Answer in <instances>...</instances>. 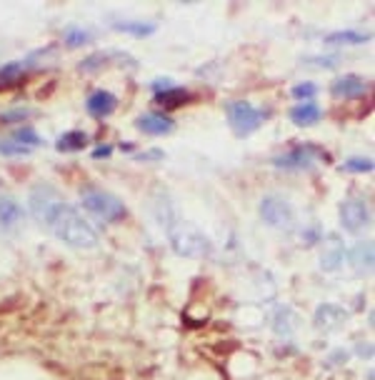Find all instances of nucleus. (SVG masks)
Here are the masks:
<instances>
[{"mask_svg":"<svg viewBox=\"0 0 375 380\" xmlns=\"http://www.w3.org/2000/svg\"><path fill=\"white\" fill-rule=\"evenodd\" d=\"M112 28L120 33H133V35H150V33H156V25L145 23V20H125V23H115Z\"/></svg>","mask_w":375,"mask_h":380,"instance_id":"nucleus-20","label":"nucleus"},{"mask_svg":"<svg viewBox=\"0 0 375 380\" xmlns=\"http://www.w3.org/2000/svg\"><path fill=\"white\" fill-rule=\"evenodd\" d=\"M318 160V150L312 145H300V148H293L283 153V156L273 158V165L285 170H308L312 168V163Z\"/></svg>","mask_w":375,"mask_h":380,"instance_id":"nucleus-6","label":"nucleus"},{"mask_svg":"<svg viewBox=\"0 0 375 380\" xmlns=\"http://www.w3.org/2000/svg\"><path fill=\"white\" fill-rule=\"evenodd\" d=\"M23 220H25L23 206L12 195H3L0 198V238L18 231L20 225H23Z\"/></svg>","mask_w":375,"mask_h":380,"instance_id":"nucleus-7","label":"nucleus"},{"mask_svg":"<svg viewBox=\"0 0 375 380\" xmlns=\"http://www.w3.org/2000/svg\"><path fill=\"white\" fill-rule=\"evenodd\" d=\"M28 208L33 218L48 228L60 243L78 250H90L98 245V233L70 203L62 200L53 185H35L28 195Z\"/></svg>","mask_w":375,"mask_h":380,"instance_id":"nucleus-1","label":"nucleus"},{"mask_svg":"<svg viewBox=\"0 0 375 380\" xmlns=\"http://www.w3.org/2000/svg\"><path fill=\"white\" fill-rule=\"evenodd\" d=\"M290 120L300 128H306V125H315L320 120V108L315 103H300L290 110Z\"/></svg>","mask_w":375,"mask_h":380,"instance_id":"nucleus-16","label":"nucleus"},{"mask_svg":"<svg viewBox=\"0 0 375 380\" xmlns=\"http://www.w3.org/2000/svg\"><path fill=\"white\" fill-rule=\"evenodd\" d=\"M150 158H162L160 150H150V153H143V156L138 158V160H150Z\"/></svg>","mask_w":375,"mask_h":380,"instance_id":"nucleus-27","label":"nucleus"},{"mask_svg":"<svg viewBox=\"0 0 375 380\" xmlns=\"http://www.w3.org/2000/svg\"><path fill=\"white\" fill-rule=\"evenodd\" d=\"M262 120H265L262 110H258L256 106H250L248 100H235V103L228 106V123H231L233 133L240 138L256 133L262 125Z\"/></svg>","mask_w":375,"mask_h":380,"instance_id":"nucleus-4","label":"nucleus"},{"mask_svg":"<svg viewBox=\"0 0 375 380\" xmlns=\"http://www.w3.org/2000/svg\"><path fill=\"white\" fill-rule=\"evenodd\" d=\"M325 43L331 45H360V43H368V35L356 31H340V33H331L325 38Z\"/></svg>","mask_w":375,"mask_h":380,"instance_id":"nucleus-19","label":"nucleus"},{"mask_svg":"<svg viewBox=\"0 0 375 380\" xmlns=\"http://www.w3.org/2000/svg\"><path fill=\"white\" fill-rule=\"evenodd\" d=\"M315 93H318V88L312 85V83H300V85H295L293 88V98H298V100H303V103H310L312 98H315Z\"/></svg>","mask_w":375,"mask_h":380,"instance_id":"nucleus-26","label":"nucleus"},{"mask_svg":"<svg viewBox=\"0 0 375 380\" xmlns=\"http://www.w3.org/2000/svg\"><path fill=\"white\" fill-rule=\"evenodd\" d=\"M135 128L145 135H165V133L173 131L175 123L162 113H148V115H140L135 120Z\"/></svg>","mask_w":375,"mask_h":380,"instance_id":"nucleus-10","label":"nucleus"},{"mask_svg":"<svg viewBox=\"0 0 375 380\" xmlns=\"http://www.w3.org/2000/svg\"><path fill=\"white\" fill-rule=\"evenodd\" d=\"M81 206L85 208L90 215L106 220V223H118L128 215V208L120 203L112 193L98 190V188H85L81 193Z\"/></svg>","mask_w":375,"mask_h":380,"instance_id":"nucleus-3","label":"nucleus"},{"mask_svg":"<svg viewBox=\"0 0 375 380\" xmlns=\"http://www.w3.org/2000/svg\"><path fill=\"white\" fill-rule=\"evenodd\" d=\"M343 320H345V311L333 306V303H325V306H320L318 313H315V325H318V328H325V331L340 328Z\"/></svg>","mask_w":375,"mask_h":380,"instance_id":"nucleus-14","label":"nucleus"},{"mask_svg":"<svg viewBox=\"0 0 375 380\" xmlns=\"http://www.w3.org/2000/svg\"><path fill=\"white\" fill-rule=\"evenodd\" d=\"M340 223L348 233L362 231L370 223V208L362 200H345L340 206Z\"/></svg>","mask_w":375,"mask_h":380,"instance_id":"nucleus-8","label":"nucleus"},{"mask_svg":"<svg viewBox=\"0 0 375 380\" xmlns=\"http://www.w3.org/2000/svg\"><path fill=\"white\" fill-rule=\"evenodd\" d=\"M33 63L31 58L28 60H15V63H8L0 68V90H6V88H12V85H20L25 81V73L31 68Z\"/></svg>","mask_w":375,"mask_h":380,"instance_id":"nucleus-13","label":"nucleus"},{"mask_svg":"<svg viewBox=\"0 0 375 380\" xmlns=\"http://www.w3.org/2000/svg\"><path fill=\"white\" fill-rule=\"evenodd\" d=\"M90 31H85V28H68L65 31V45L68 48H81V45L90 43Z\"/></svg>","mask_w":375,"mask_h":380,"instance_id":"nucleus-22","label":"nucleus"},{"mask_svg":"<svg viewBox=\"0 0 375 380\" xmlns=\"http://www.w3.org/2000/svg\"><path fill=\"white\" fill-rule=\"evenodd\" d=\"M10 140L25 145V148H38V145H40V135H38L35 128H31V125H23V128H18V131L10 135Z\"/></svg>","mask_w":375,"mask_h":380,"instance_id":"nucleus-21","label":"nucleus"},{"mask_svg":"<svg viewBox=\"0 0 375 380\" xmlns=\"http://www.w3.org/2000/svg\"><path fill=\"white\" fill-rule=\"evenodd\" d=\"M115 108H118V98L112 93H108V90H95L88 98V113L93 118H108V115H112Z\"/></svg>","mask_w":375,"mask_h":380,"instance_id":"nucleus-12","label":"nucleus"},{"mask_svg":"<svg viewBox=\"0 0 375 380\" xmlns=\"http://www.w3.org/2000/svg\"><path fill=\"white\" fill-rule=\"evenodd\" d=\"M260 218L265 220L270 228H281V231H285V228L293 225L295 213L288 200L278 198V195H265V198L260 200Z\"/></svg>","mask_w":375,"mask_h":380,"instance_id":"nucleus-5","label":"nucleus"},{"mask_svg":"<svg viewBox=\"0 0 375 380\" xmlns=\"http://www.w3.org/2000/svg\"><path fill=\"white\" fill-rule=\"evenodd\" d=\"M33 148H25V145L15 143V140H10V138H3L0 140V153L3 156H31Z\"/></svg>","mask_w":375,"mask_h":380,"instance_id":"nucleus-24","label":"nucleus"},{"mask_svg":"<svg viewBox=\"0 0 375 380\" xmlns=\"http://www.w3.org/2000/svg\"><path fill=\"white\" fill-rule=\"evenodd\" d=\"M343 170H348V173H370L373 160L370 158H350V160H345Z\"/></svg>","mask_w":375,"mask_h":380,"instance_id":"nucleus-25","label":"nucleus"},{"mask_svg":"<svg viewBox=\"0 0 375 380\" xmlns=\"http://www.w3.org/2000/svg\"><path fill=\"white\" fill-rule=\"evenodd\" d=\"M158 215H160L162 228L168 231L170 245H173V250L178 256H203V253L210 250L208 238L181 218V213L175 210V206L170 203L168 195H160V198H158Z\"/></svg>","mask_w":375,"mask_h":380,"instance_id":"nucleus-2","label":"nucleus"},{"mask_svg":"<svg viewBox=\"0 0 375 380\" xmlns=\"http://www.w3.org/2000/svg\"><path fill=\"white\" fill-rule=\"evenodd\" d=\"M88 145V135L83 131H70V133H62L58 138L56 148L60 153H75V150H83Z\"/></svg>","mask_w":375,"mask_h":380,"instance_id":"nucleus-18","label":"nucleus"},{"mask_svg":"<svg viewBox=\"0 0 375 380\" xmlns=\"http://www.w3.org/2000/svg\"><path fill=\"white\" fill-rule=\"evenodd\" d=\"M350 263H353V268H356L358 273H365V270L373 268V245L360 240V243L353 248V253H350Z\"/></svg>","mask_w":375,"mask_h":380,"instance_id":"nucleus-17","label":"nucleus"},{"mask_svg":"<svg viewBox=\"0 0 375 380\" xmlns=\"http://www.w3.org/2000/svg\"><path fill=\"white\" fill-rule=\"evenodd\" d=\"M110 153H112V148H108V145H106V148H98V150H95L93 158H108Z\"/></svg>","mask_w":375,"mask_h":380,"instance_id":"nucleus-28","label":"nucleus"},{"mask_svg":"<svg viewBox=\"0 0 375 380\" xmlns=\"http://www.w3.org/2000/svg\"><path fill=\"white\" fill-rule=\"evenodd\" d=\"M333 95L340 100H353V98H360V95H365V90H368V83L362 81L360 75H343V78H338L335 83H333Z\"/></svg>","mask_w":375,"mask_h":380,"instance_id":"nucleus-9","label":"nucleus"},{"mask_svg":"<svg viewBox=\"0 0 375 380\" xmlns=\"http://www.w3.org/2000/svg\"><path fill=\"white\" fill-rule=\"evenodd\" d=\"M345 261V250H343V243L338 240V236H328L325 240V248H323V256H320V268L333 273L343 265Z\"/></svg>","mask_w":375,"mask_h":380,"instance_id":"nucleus-11","label":"nucleus"},{"mask_svg":"<svg viewBox=\"0 0 375 380\" xmlns=\"http://www.w3.org/2000/svg\"><path fill=\"white\" fill-rule=\"evenodd\" d=\"M31 115H35L33 108H12V110L0 113V123H18V120H28Z\"/></svg>","mask_w":375,"mask_h":380,"instance_id":"nucleus-23","label":"nucleus"},{"mask_svg":"<svg viewBox=\"0 0 375 380\" xmlns=\"http://www.w3.org/2000/svg\"><path fill=\"white\" fill-rule=\"evenodd\" d=\"M193 95L188 93L185 88H170V90H162V93H156V103L165 110H175V108H183L185 103H190Z\"/></svg>","mask_w":375,"mask_h":380,"instance_id":"nucleus-15","label":"nucleus"}]
</instances>
